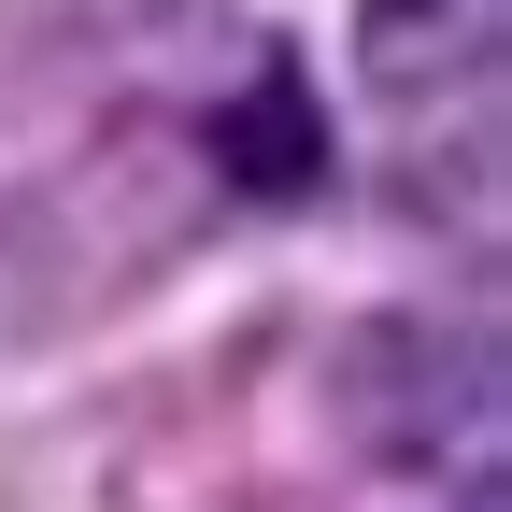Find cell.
<instances>
[{
	"label": "cell",
	"mask_w": 512,
	"mask_h": 512,
	"mask_svg": "<svg viewBox=\"0 0 512 512\" xmlns=\"http://www.w3.org/2000/svg\"><path fill=\"white\" fill-rule=\"evenodd\" d=\"M342 413L384 470L456 484L470 512H498V328L484 313H384L342 356Z\"/></svg>",
	"instance_id": "6da1fadb"
},
{
	"label": "cell",
	"mask_w": 512,
	"mask_h": 512,
	"mask_svg": "<svg viewBox=\"0 0 512 512\" xmlns=\"http://www.w3.org/2000/svg\"><path fill=\"white\" fill-rule=\"evenodd\" d=\"M498 57H512V0H356V86L413 157L456 143L470 228L498 214Z\"/></svg>",
	"instance_id": "7a4b0ae2"
}]
</instances>
